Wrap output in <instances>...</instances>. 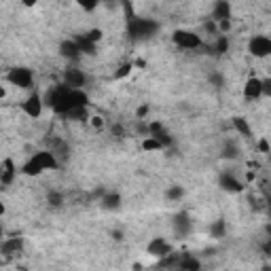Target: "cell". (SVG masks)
<instances>
[{
	"label": "cell",
	"instance_id": "cell-1",
	"mask_svg": "<svg viewBox=\"0 0 271 271\" xmlns=\"http://www.w3.org/2000/svg\"><path fill=\"white\" fill-rule=\"evenodd\" d=\"M55 168H60V163H57V159H55V155L51 151H38V153H34V157L30 161L24 163L22 172L26 174V176H41L43 172L55 170Z\"/></svg>",
	"mask_w": 271,
	"mask_h": 271
},
{
	"label": "cell",
	"instance_id": "cell-2",
	"mask_svg": "<svg viewBox=\"0 0 271 271\" xmlns=\"http://www.w3.org/2000/svg\"><path fill=\"white\" fill-rule=\"evenodd\" d=\"M127 30H129V34H131L133 41H147V38H151V36L157 34L159 24H157V22H153V19H147V17L129 15Z\"/></svg>",
	"mask_w": 271,
	"mask_h": 271
},
{
	"label": "cell",
	"instance_id": "cell-3",
	"mask_svg": "<svg viewBox=\"0 0 271 271\" xmlns=\"http://www.w3.org/2000/svg\"><path fill=\"white\" fill-rule=\"evenodd\" d=\"M7 81L11 85H17L19 89H30L32 83H34V72L30 68H24V66H17V68H11L7 72Z\"/></svg>",
	"mask_w": 271,
	"mask_h": 271
},
{
	"label": "cell",
	"instance_id": "cell-4",
	"mask_svg": "<svg viewBox=\"0 0 271 271\" xmlns=\"http://www.w3.org/2000/svg\"><path fill=\"white\" fill-rule=\"evenodd\" d=\"M174 45H178L180 49H199L201 47V38L199 34L191 32V30H176L172 34Z\"/></svg>",
	"mask_w": 271,
	"mask_h": 271
},
{
	"label": "cell",
	"instance_id": "cell-5",
	"mask_svg": "<svg viewBox=\"0 0 271 271\" xmlns=\"http://www.w3.org/2000/svg\"><path fill=\"white\" fill-rule=\"evenodd\" d=\"M172 229H174V233H176V237L180 239H185L189 233H191V229H193V220L189 216V212H178V214H174L172 218Z\"/></svg>",
	"mask_w": 271,
	"mask_h": 271
},
{
	"label": "cell",
	"instance_id": "cell-6",
	"mask_svg": "<svg viewBox=\"0 0 271 271\" xmlns=\"http://www.w3.org/2000/svg\"><path fill=\"white\" fill-rule=\"evenodd\" d=\"M248 51L250 55L254 57H267L271 53V38L265 36V34H258V36H252L248 43Z\"/></svg>",
	"mask_w": 271,
	"mask_h": 271
},
{
	"label": "cell",
	"instance_id": "cell-7",
	"mask_svg": "<svg viewBox=\"0 0 271 271\" xmlns=\"http://www.w3.org/2000/svg\"><path fill=\"white\" fill-rule=\"evenodd\" d=\"M43 106H45V102H43V98L38 93H32L30 98H28L24 104H22V110L28 114L30 119H38L43 114Z\"/></svg>",
	"mask_w": 271,
	"mask_h": 271
},
{
	"label": "cell",
	"instance_id": "cell-8",
	"mask_svg": "<svg viewBox=\"0 0 271 271\" xmlns=\"http://www.w3.org/2000/svg\"><path fill=\"white\" fill-rule=\"evenodd\" d=\"M49 151L55 155V159L60 166L70 159V147H68V142L62 140V138H51L49 140Z\"/></svg>",
	"mask_w": 271,
	"mask_h": 271
},
{
	"label": "cell",
	"instance_id": "cell-9",
	"mask_svg": "<svg viewBox=\"0 0 271 271\" xmlns=\"http://www.w3.org/2000/svg\"><path fill=\"white\" fill-rule=\"evenodd\" d=\"M85 83H87V76L79 68H66L64 70V85L72 87V89H83Z\"/></svg>",
	"mask_w": 271,
	"mask_h": 271
},
{
	"label": "cell",
	"instance_id": "cell-10",
	"mask_svg": "<svg viewBox=\"0 0 271 271\" xmlns=\"http://www.w3.org/2000/svg\"><path fill=\"white\" fill-rule=\"evenodd\" d=\"M149 136H153L155 140H159L163 149L172 147V136L168 133V129L163 127V125H161L159 121H153V123L149 125Z\"/></svg>",
	"mask_w": 271,
	"mask_h": 271
},
{
	"label": "cell",
	"instance_id": "cell-11",
	"mask_svg": "<svg viewBox=\"0 0 271 271\" xmlns=\"http://www.w3.org/2000/svg\"><path fill=\"white\" fill-rule=\"evenodd\" d=\"M218 185L222 191H227V193H239L241 189H244V185L237 180V176H233V174H220V178H218Z\"/></svg>",
	"mask_w": 271,
	"mask_h": 271
},
{
	"label": "cell",
	"instance_id": "cell-12",
	"mask_svg": "<svg viewBox=\"0 0 271 271\" xmlns=\"http://www.w3.org/2000/svg\"><path fill=\"white\" fill-rule=\"evenodd\" d=\"M260 95H263V89H260V79L250 76V79L246 81V85H244V98L252 102V100H258Z\"/></svg>",
	"mask_w": 271,
	"mask_h": 271
},
{
	"label": "cell",
	"instance_id": "cell-13",
	"mask_svg": "<svg viewBox=\"0 0 271 271\" xmlns=\"http://www.w3.org/2000/svg\"><path fill=\"white\" fill-rule=\"evenodd\" d=\"M149 254H153V256H166V254H170L172 252V244H168V241L166 239H163V237H155L153 241H151V244H149Z\"/></svg>",
	"mask_w": 271,
	"mask_h": 271
},
{
	"label": "cell",
	"instance_id": "cell-14",
	"mask_svg": "<svg viewBox=\"0 0 271 271\" xmlns=\"http://www.w3.org/2000/svg\"><path fill=\"white\" fill-rule=\"evenodd\" d=\"M60 55L66 57V60H70V62H76L83 53H81L79 47H76L74 41H64V43L60 45Z\"/></svg>",
	"mask_w": 271,
	"mask_h": 271
},
{
	"label": "cell",
	"instance_id": "cell-15",
	"mask_svg": "<svg viewBox=\"0 0 271 271\" xmlns=\"http://www.w3.org/2000/svg\"><path fill=\"white\" fill-rule=\"evenodd\" d=\"M121 195L119 193H102V199H100V206H102V210H108V212H112V210H119L121 208Z\"/></svg>",
	"mask_w": 271,
	"mask_h": 271
},
{
	"label": "cell",
	"instance_id": "cell-16",
	"mask_svg": "<svg viewBox=\"0 0 271 271\" xmlns=\"http://www.w3.org/2000/svg\"><path fill=\"white\" fill-rule=\"evenodd\" d=\"M212 17L216 19V22H225V19L231 17V5L229 0H216L214 9H212Z\"/></svg>",
	"mask_w": 271,
	"mask_h": 271
},
{
	"label": "cell",
	"instance_id": "cell-17",
	"mask_svg": "<svg viewBox=\"0 0 271 271\" xmlns=\"http://www.w3.org/2000/svg\"><path fill=\"white\" fill-rule=\"evenodd\" d=\"M24 250V237H11L3 241V254L7 256H13V254H19Z\"/></svg>",
	"mask_w": 271,
	"mask_h": 271
},
{
	"label": "cell",
	"instance_id": "cell-18",
	"mask_svg": "<svg viewBox=\"0 0 271 271\" xmlns=\"http://www.w3.org/2000/svg\"><path fill=\"white\" fill-rule=\"evenodd\" d=\"M15 174H17V170H15L13 159H5L3 168H0V182H3V185H11Z\"/></svg>",
	"mask_w": 271,
	"mask_h": 271
},
{
	"label": "cell",
	"instance_id": "cell-19",
	"mask_svg": "<svg viewBox=\"0 0 271 271\" xmlns=\"http://www.w3.org/2000/svg\"><path fill=\"white\" fill-rule=\"evenodd\" d=\"M64 117L68 121H89V110H87V106H74V108H68L64 112Z\"/></svg>",
	"mask_w": 271,
	"mask_h": 271
},
{
	"label": "cell",
	"instance_id": "cell-20",
	"mask_svg": "<svg viewBox=\"0 0 271 271\" xmlns=\"http://www.w3.org/2000/svg\"><path fill=\"white\" fill-rule=\"evenodd\" d=\"M74 43H76V47L81 49V53H95V43H91L85 34L76 36V38H74Z\"/></svg>",
	"mask_w": 271,
	"mask_h": 271
},
{
	"label": "cell",
	"instance_id": "cell-21",
	"mask_svg": "<svg viewBox=\"0 0 271 271\" xmlns=\"http://www.w3.org/2000/svg\"><path fill=\"white\" fill-rule=\"evenodd\" d=\"M233 127L237 129L239 136H244V138H250V136H252V129H250V125H248V121L244 117H235L233 119Z\"/></svg>",
	"mask_w": 271,
	"mask_h": 271
},
{
	"label": "cell",
	"instance_id": "cell-22",
	"mask_svg": "<svg viewBox=\"0 0 271 271\" xmlns=\"http://www.w3.org/2000/svg\"><path fill=\"white\" fill-rule=\"evenodd\" d=\"M225 233H227V225H225V220H222V218L214 220V222L210 225V235H212V237L220 239V237H225Z\"/></svg>",
	"mask_w": 271,
	"mask_h": 271
},
{
	"label": "cell",
	"instance_id": "cell-23",
	"mask_svg": "<svg viewBox=\"0 0 271 271\" xmlns=\"http://www.w3.org/2000/svg\"><path fill=\"white\" fill-rule=\"evenodd\" d=\"M222 157H225V159H237L239 157V147H237L235 142L227 140L225 142V149H222Z\"/></svg>",
	"mask_w": 271,
	"mask_h": 271
},
{
	"label": "cell",
	"instance_id": "cell-24",
	"mask_svg": "<svg viewBox=\"0 0 271 271\" xmlns=\"http://www.w3.org/2000/svg\"><path fill=\"white\" fill-rule=\"evenodd\" d=\"M178 267L180 269H189V271H197L199 269V260H195V258H191L189 254H185L178 260Z\"/></svg>",
	"mask_w": 271,
	"mask_h": 271
},
{
	"label": "cell",
	"instance_id": "cell-25",
	"mask_svg": "<svg viewBox=\"0 0 271 271\" xmlns=\"http://www.w3.org/2000/svg\"><path fill=\"white\" fill-rule=\"evenodd\" d=\"M182 195H185V189H182L180 185H174V187H170L166 191V197L170 201H178V199H182Z\"/></svg>",
	"mask_w": 271,
	"mask_h": 271
},
{
	"label": "cell",
	"instance_id": "cell-26",
	"mask_svg": "<svg viewBox=\"0 0 271 271\" xmlns=\"http://www.w3.org/2000/svg\"><path fill=\"white\" fill-rule=\"evenodd\" d=\"M142 149L147 151V153H151V151H161L163 147H161L159 140L153 138V136H147V138H144V142H142Z\"/></svg>",
	"mask_w": 271,
	"mask_h": 271
},
{
	"label": "cell",
	"instance_id": "cell-27",
	"mask_svg": "<svg viewBox=\"0 0 271 271\" xmlns=\"http://www.w3.org/2000/svg\"><path fill=\"white\" fill-rule=\"evenodd\" d=\"M208 81H210V85H212V87H216V89H220V87L225 85V76H222L220 72H210V74H208Z\"/></svg>",
	"mask_w": 271,
	"mask_h": 271
},
{
	"label": "cell",
	"instance_id": "cell-28",
	"mask_svg": "<svg viewBox=\"0 0 271 271\" xmlns=\"http://www.w3.org/2000/svg\"><path fill=\"white\" fill-rule=\"evenodd\" d=\"M178 260H180V256H176L174 254L172 256V252L170 254H166V256H161V267H178Z\"/></svg>",
	"mask_w": 271,
	"mask_h": 271
},
{
	"label": "cell",
	"instance_id": "cell-29",
	"mask_svg": "<svg viewBox=\"0 0 271 271\" xmlns=\"http://www.w3.org/2000/svg\"><path fill=\"white\" fill-rule=\"evenodd\" d=\"M214 49H216V53H220V55L227 53V49H229V38H227V36H218Z\"/></svg>",
	"mask_w": 271,
	"mask_h": 271
},
{
	"label": "cell",
	"instance_id": "cell-30",
	"mask_svg": "<svg viewBox=\"0 0 271 271\" xmlns=\"http://www.w3.org/2000/svg\"><path fill=\"white\" fill-rule=\"evenodd\" d=\"M47 201L51 203V206H55V208H60L62 203H64V197L60 195V193H55V191H51L49 195H47Z\"/></svg>",
	"mask_w": 271,
	"mask_h": 271
},
{
	"label": "cell",
	"instance_id": "cell-31",
	"mask_svg": "<svg viewBox=\"0 0 271 271\" xmlns=\"http://www.w3.org/2000/svg\"><path fill=\"white\" fill-rule=\"evenodd\" d=\"M74 3L79 7H83L85 11H93V9L100 5V0H74Z\"/></svg>",
	"mask_w": 271,
	"mask_h": 271
},
{
	"label": "cell",
	"instance_id": "cell-32",
	"mask_svg": "<svg viewBox=\"0 0 271 271\" xmlns=\"http://www.w3.org/2000/svg\"><path fill=\"white\" fill-rule=\"evenodd\" d=\"M85 36L89 38L91 43H95V45H98V43L102 41V30H98V28H93V30H89V32H87Z\"/></svg>",
	"mask_w": 271,
	"mask_h": 271
},
{
	"label": "cell",
	"instance_id": "cell-33",
	"mask_svg": "<svg viewBox=\"0 0 271 271\" xmlns=\"http://www.w3.org/2000/svg\"><path fill=\"white\" fill-rule=\"evenodd\" d=\"M260 89L263 95H271V79H260Z\"/></svg>",
	"mask_w": 271,
	"mask_h": 271
},
{
	"label": "cell",
	"instance_id": "cell-34",
	"mask_svg": "<svg viewBox=\"0 0 271 271\" xmlns=\"http://www.w3.org/2000/svg\"><path fill=\"white\" fill-rule=\"evenodd\" d=\"M131 72V64H123L121 70H117V79H121V76H127Z\"/></svg>",
	"mask_w": 271,
	"mask_h": 271
},
{
	"label": "cell",
	"instance_id": "cell-35",
	"mask_svg": "<svg viewBox=\"0 0 271 271\" xmlns=\"http://www.w3.org/2000/svg\"><path fill=\"white\" fill-rule=\"evenodd\" d=\"M89 121H91V125L95 129H102L104 127V121H102V117H89Z\"/></svg>",
	"mask_w": 271,
	"mask_h": 271
},
{
	"label": "cell",
	"instance_id": "cell-36",
	"mask_svg": "<svg viewBox=\"0 0 271 271\" xmlns=\"http://www.w3.org/2000/svg\"><path fill=\"white\" fill-rule=\"evenodd\" d=\"M147 114H149V106L144 104V106H140V108H138V112H136V117H138V119H144Z\"/></svg>",
	"mask_w": 271,
	"mask_h": 271
},
{
	"label": "cell",
	"instance_id": "cell-37",
	"mask_svg": "<svg viewBox=\"0 0 271 271\" xmlns=\"http://www.w3.org/2000/svg\"><path fill=\"white\" fill-rule=\"evenodd\" d=\"M258 149H260V153H269V142L265 138H260L258 140Z\"/></svg>",
	"mask_w": 271,
	"mask_h": 271
},
{
	"label": "cell",
	"instance_id": "cell-38",
	"mask_svg": "<svg viewBox=\"0 0 271 271\" xmlns=\"http://www.w3.org/2000/svg\"><path fill=\"white\" fill-rule=\"evenodd\" d=\"M112 133H114V136H123V127H121V125H114V127H112Z\"/></svg>",
	"mask_w": 271,
	"mask_h": 271
},
{
	"label": "cell",
	"instance_id": "cell-39",
	"mask_svg": "<svg viewBox=\"0 0 271 271\" xmlns=\"http://www.w3.org/2000/svg\"><path fill=\"white\" fill-rule=\"evenodd\" d=\"M22 3H24V7H34L36 0H22Z\"/></svg>",
	"mask_w": 271,
	"mask_h": 271
},
{
	"label": "cell",
	"instance_id": "cell-40",
	"mask_svg": "<svg viewBox=\"0 0 271 271\" xmlns=\"http://www.w3.org/2000/svg\"><path fill=\"white\" fill-rule=\"evenodd\" d=\"M5 212H7V208H5V203L0 201V216H5Z\"/></svg>",
	"mask_w": 271,
	"mask_h": 271
},
{
	"label": "cell",
	"instance_id": "cell-41",
	"mask_svg": "<svg viewBox=\"0 0 271 271\" xmlns=\"http://www.w3.org/2000/svg\"><path fill=\"white\" fill-rule=\"evenodd\" d=\"M112 235H114V239H123V233H121V231H114Z\"/></svg>",
	"mask_w": 271,
	"mask_h": 271
},
{
	"label": "cell",
	"instance_id": "cell-42",
	"mask_svg": "<svg viewBox=\"0 0 271 271\" xmlns=\"http://www.w3.org/2000/svg\"><path fill=\"white\" fill-rule=\"evenodd\" d=\"M7 95V91H5V87H0V98H5Z\"/></svg>",
	"mask_w": 271,
	"mask_h": 271
},
{
	"label": "cell",
	"instance_id": "cell-43",
	"mask_svg": "<svg viewBox=\"0 0 271 271\" xmlns=\"http://www.w3.org/2000/svg\"><path fill=\"white\" fill-rule=\"evenodd\" d=\"M102 3H108V5H112V3H114V0H102Z\"/></svg>",
	"mask_w": 271,
	"mask_h": 271
},
{
	"label": "cell",
	"instance_id": "cell-44",
	"mask_svg": "<svg viewBox=\"0 0 271 271\" xmlns=\"http://www.w3.org/2000/svg\"><path fill=\"white\" fill-rule=\"evenodd\" d=\"M0 233H3V231H0Z\"/></svg>",
	"mask_w": 271,
	"mask_h": 271
}]
</instances>
